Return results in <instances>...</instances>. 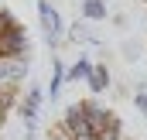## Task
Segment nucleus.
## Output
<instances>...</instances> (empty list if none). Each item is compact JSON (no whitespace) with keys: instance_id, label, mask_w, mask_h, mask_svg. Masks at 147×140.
I'll return each mask as SVG.
<instances>
[{"instance_id":"obj_1","label":"nucleus","mask_w":147,"mask_h":140,"mask_svg":"<svg viewBox=\"0 0 147 140\" xmlns=\"http://www.w3.org/2000/svg\"><path fill=\"white\" fill-rule=\"evenodd\" d=\"M82 109H86V123H89V130H92L96 137L113 133V130H123V120L113 113L110 106L96 103V99H82Z\"/></svg>"},{"instance_id":"obj_2","label":"nucleus","mask_w":147,"mask_h":140,"mask_svg":"<svg viewBox=\"0 0 147 140\" xmlns=\"http://www.w3.org/2000/svg\"><path fill=\"white\" fill-rule=\"evenodd\" d=\"M24 79H28V58H0V96L3 99H14Z\"/></svg>"},{"instance_id":"obj_3","label":"nucleus","mask_w":147,"mask_h":140,"mask_svg":"<svg viewBox=\"0 0 147 140\" xmlns=\"http://www.w3.org/2000/svg\"><path fill=\"white\" fill-rule=\"evenodd\" d=\"M38 17H41V31H45L48 48H58L62 34H65V17L51 7V0H38Z\"/></svg>"},{"instance_id":"obj_4","label":"nucleus","mask_w":147,"mask_h":140,"mask_svg":"<svg viewBox=\"0 0 147 140\" xmlns=\"http://www.w3.org/2000/svg\"><path fill=\"white\" fill-rule=\"evenodd\" d=\"M41 103H45V92H41L38 85H31V89H28V96H24V99H21V106H17V113H21L24 127H34V123H38Z\"/></svg>"},{"instance_id":"obj_5","label":"nucleus","mask_w":147,"mask_h":140,"mask_svg":"<svg viewBox=\"0 0 147 140\" xmlns=\"http://www.w3.org/2000/svg\"><path fill=\"white\" fill-rule=\"evenodd\" d=\"M62 130H65L69 137H75V133H92V130H89V123H86V109H82V103L65 106V116H62Z\"/></svg>"},{"instance_id":"obj_6","label":"nucleus","mask_w":147,"mask_h":140,"mask_svg":"<svg viewBox=\"0 0 147 140\" xmlns=\"http://www.w3.org/2000/svg\"><path fill=\"white\" fill-rule=\"evenodd\" d=\"M86 85L92 89V96L106 92V89H110V69H106L103 62H96V65H92V72H89V79H86Z\"/></svg>"},{"instance_id":"obj_7","label":"nucleus","mask_w":147,"mask_h":140,"mask_svg":"<svg viewBox=\"0 0 147 140\" xmlns=\"http://www.w3.org/2000/svg\"><path fill=\"white\" fill-rule=\"evenodd\" d=\"M82 21L86 24L106 21V0H82Z\"/></svg>"},{"instance_id":"obj_8","label":"nucleus","mask_w":147,"mask_h":140,"mask_svg":"<svg viewBox=\"0 0 147 140\" xmlns=\"http://www.w3.org/2000/svg\"><path fill=\"white\" fill-rule=\"evenodd\" d=\"M65 65H62V62H58V58H51V85H48V96H51V99H58V96H62V82H65Z\"/></svg>"},{"instance_id":"obj_9","label":"nucleus","mask_w":147,"mask_h":140,"mask_svg":"<svg viewBox=\"0 0 147 140\" xmlns=\"http://www.w3.org/2000/svg\"><path fill=\"white\" fill-rule=\"evenodd\" d=\"M89 72H92V62H89V58H79L72 69L65 72V82H86V79H89Z\"/></svg>"},{"instance_id":"obj_10","label":"nucleus","mask_w":147,"mask_h":140,"mask_svg":"<svg viewBox=\"0 0 147 140\" xmlns=\"http://www.w3.org/2000/svg\"><path fill=\"white\" fill-rule=\"evenodd\" d=\"M120 55H123L127 62H137V58H140V41H134V38L123 41V44H120Z\"/></svg>"},{"instance_id":"obj_11","label":"nucleus","mask_w":147,"mask_h":140,"mask_svg":"<svg viewBox=\"0 0 147 140\" xmlns=\"http://www.w3.org/2000/svg\"><path fill=\"white\" fill-rule=\"evenodd\" d=\"M134 106H137L140 116H147V85H137V92H134Z\"/></svg>"},{"instance_id":"obj_12","label":"nucleus","mask_w":147,"mask_h":140,"mask_svg":"<svg viewBox=\"0 0 147 140\" xmlns=\"http://www.w3.org/2000/svg\"><path fill=\"white\" fill-rule=\"evenodd\" d=\"M10 28H17V17H14L10 10H0V34H7Z\"/></svg>"},{"instance_id":"obj_13","label":"nucleus","mask_w":147,"mask_h":140,"mask_svg":"<svg viewBox=\"0 0 147 140\" xmlns=\"http://www.w3.org/2000/svg\"><path fill=\"white\" fill-rule=\"evenodd\" d=\"M10 103H14V99H3V96H0V130H3V123H7V109H10Z\"/></svg>"},{"instance_id":"obj_14","label":"nucleus","mask_w":147,"mask_h":140,"mask_svg":"<svg viewBox=\"0 0 147 140\" xmlns=\"http://www.w3.org/2000/svg\"><path fill=\"white\" fill-rule=\"evenodd\" d=\"M72 140H99V137H96V133H75Z\"/></svg>"},{"instance_id":"obj_15","label":"nucleus","mask_w":147,"mask_h":140,"mask_svg":"<svg viewBox=\"0 0 147 140\" xmlns=\"http://www.w3.org/2000/svg\"><path fill=\"white\" fill-rule=\"evenodd\" d=\"M48 140H72V137H69V133H62V130H58V133H51V137H48Z\"/></svg>"},{"instance_id":"obj_16","label":"nucleus","mask_w":147,"mask_h":140,"mask_svg":"<svg viewBox=\"0 0 147 140\" xmlns=\"http://www.w3.org/2000/svg\"><path fill=\"white\" fill-rule=\"evenodd\" d=\"M123 140H127V137H123Z\"/></svg>"}]
</instances>
